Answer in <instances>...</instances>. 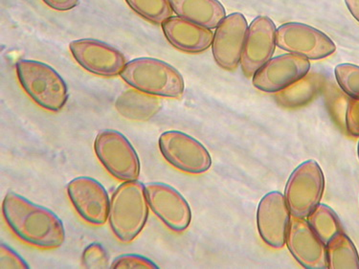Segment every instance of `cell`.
<instances>
[{
  "label": "cell",
  "instance_id": "obj_17",
  "mask_svg": "<svg viewBox=\"0 0 359 269\" xmlns=\"http://www.w3.org/2000/svg\"><path fill=\"white\" fill-rule=\"evenodd\" d=\"M168 41L178 50L198 54L207 50L213 43L211 29L203 27L180 17H172L162 23Z\"/></svg>",
  "mask_w": 359,
  "mask_h": 269
},
{
  "label": "cell",
  "instance_id": "obj_26",
  "mask_svg": "<svg viewBox=\"0 0 359 269\" xmlns=\"http://www.w3.org/2000/svg\"><path fill=\"white\" fill-rule=\"evenodd\" d=\"M82 265L86 268H111L109 253L106 248L99 242H93L83 250Z\"/></svg>",
  "mask_w": 359,
  "mask_h": 269
},
{
  "label": "cell",
  "instance_id": "obj_8",
  "mask_svg": "<svg viewBox=\"0 0 359 269\" xmlns=\"http://www.w3.org/2000/svg\"><path fill=\"white\" fill-rule=\"evenodd\" d=\"M276 44L282 50L300 55L309 60L331 56L337 46L323 32L305 23L287 22L277 29Z\"/></svg>",
  "mask_w": 359,
  "mask_h": 269
},
{
  "label": "cell",
  "instance_id": "obj_31",
  "mask_svg": "<svg viewBox=\"0 0 359 269\" xmlns=\"http://www.w3.org/2000/svg\"><path fill=\"white\" fill-rule=\"evenodd\" d=\"M348 11L359 22V0H345Z\"/></svg>",
  "mask_w": 359,
  "mask_h": 269
},
{
  "label": "cell",
  "instance_id": "obj_28",
  "mask_svg": "<svg viewBox=\"0 0 359 269\" xmlns=\"http://www.w3.org/2000/svg\"><path fill=\"white\" fill-rule=\"evenodd\" d=\"M0 268H29L28 263L18 252L9 245L1 244L0 247Z\"/></svg>",
  "mask_w": 359,
  "mask_h": 269
},
{
  "label": "cell",
  "instance_id": "obj_13",
  "mask_svg": "<svg viewBox=\"0 0 359 269\" xmlns=\"http://www.w3.org/2000/svg\"><path fill=\"white\" fill-rule=\"evenodd\" d=\"M277 29L271 18L259 15L249 25L241 65L246 77L254 74L273 56Z\"/></svg>",
  "mask_w": 359,
  "mask_h": 269
},
{
  "label": "cell",
  "instance_id": "obj_2",
  "mask_svg": "<svg viewBox=\"0 0 359 269\" xmlns=\"http://www.w3.org/2000/svg\"><path fill=\"white\" fill-rule=\"evenodd\" d=\"M149 200L145 185L138 180L124 181L114 191L109 221L112 233L122 242L138 237L149 219Z\"/></svg>",
  "mask_w": 359,
  "mask_h": 269
},
{
  "label": "cell",
  "instance_id": "obj_21",
  "mask_svg": "<svg viewBox=\"0 0 359 269\" xmlns=\"http://www.w3.org/2000/svg\"><path fill=\"white\" fill-rule=\"evenodd\" d=\"M326 247L327 268H359L358 250L344 232L335 235Z\"/></svg>",
  "mask_w": 359,
  "mask_h": 269
},
{
  "label": "cell",
  "instance_id": "obj_15",
  "mask_svg": "<svg viewBox=\"0 0 359 269\" xmlns=\"http://www.w3.org/2000/svg\"><path fill=\"white\" fill-rule=\"evenodd\" d=\"M290 218L292 214L282 193L264 195L257 211V226L263 241L275 249L284 247Z\"/></svg>",
  "mask_w": 359,
  "mask_h": 269
},
{
  "label": "cell",
  "instance_id": "obj_14",
  "mask_svg": "<svg viewBox=\"0 0 359 269\" xmlns=\"http://www.w3.org/2000/svg\"><path fill=\"white\" fill-rule=\"evenodd\" d=\"M248 27L245 15L241 13H233L216 28L212 51L215 61L222 69H237L242 59Z\"/></svg>",
  "mask_w": 359,
  "mask_h": 269
},
{
  "label": "cell",
  "instance_id": "obj_25",
  "mask_svg": "<svg viewBox=\"0 0 359 269\" xmlns=\"http://www.w3.org/2000/svg\"><path fill=\"white\" fill-rule=\"evenodd\" d=\"M326 103L330 113L337 122L338 126L343 130H346L345 116L347 109L348 99L342 93V91L335 88L334 83L326 86Z\"/></svg>",
  "mask_w": 359,
  "mask_h": 269
},
{
  "label": "cell",
  "instance_id": "obj_10",
  "mask_svg": "<svg viewBox=\"0 0 359 269\" xmlns=\"http://www.w3.org/2000/svg\"><path fill=\"white\" fill-rule=\"evenodd\" d=\"M311 69L306 57L284 54L269 60L253 76V85L266 93H277L302 79Z\"/></svg>",
  "mask_w": 359,
  "mask_h": 269
},
{
  "label": "cell",
  "instance_id": "obj_29",
  "mask_svg": "<svg viewBox=\"0 0 359 269\" xmlns=\"http://www.w3.org/2000/svg\"><path fill=\"white\" fill-rule=\"evenodd\" d=\"M346 132L353 137H359V100L348 99L345 116Z\"/></svg>",
  "mask_w": 359,
  "mask_h": 269
},
{
  "label": "cell",
  "instance_id": "obj_12",
  "mask_svg": "<svg viewBox=\"0 0 359 269\" xmlns=\"http://www.w3.org/2000/svg\"><path fill=\"white\" fill-rule=\"evenodd\" d=\"M149 208L172 231H185L192 221V211L184 197L174 187L153 182L146 186Z\"/></svg>",
  "mask_w": 359,
  "mask_h": 269
},
{
  "label": "cell",
  "instance_id": "obj_6",
  "mask_svg": "<svg viewBox=\"0 0 359 269\" xmlns=\"http://www.w3.org/2000/svg\"><path fill=\"white\" fill-rule=\"evenodd\" d=\"M325 189L323 171L314 160L299 165L288 179L285 198L292 216L308 218L320 203Z\"/></svg>",
  "mask_w": 359,
  "mask_h": 269
},
{
  "label": "cell",
  "instance_id": "obj_32",
  "mask_svg": "<svg viewBox=\"0 0 359 269\" xmlns=\"http://www.w3.org/2000/svg\"><path fill=\"white\" fill-rule=\"evenodd\" d=\"M358 158H359V142H358Z\"/></svg>",
  "mask_w": 359,
  "mask_h": 269
},
{
  "label": "cell",
  "instance_id": "obj_11",
  "mask_svg": "<svg viewBox=\"0 0 359 269\" xmlns=\"http://www.w3.org/2000/svg\"><path fill=\"white\" fill-rule=\"evenodd\" d=\"M69 49L75 61L83 69L101 77L121 75L127 64L121 51L103 41L83 39L70 43Z\"/></svg>",
  "mask_w": 359,
  "mask_h": 269
},
{
  "label": "cell",
  "instance_id": "obj_24",
  "mask_svg": "<svg viewBox=\"0 0 359 269\" xmlns=\"http://www.w3.org/2000/svg\"><path fill=\"white\" fill-rule=\"evenodd\" d=\"M338 85L348 97L359 100V67L352 64L337 65L334 69Z\"/></svg>",
  "mask_w": 359,
  "mask_h": 269
},
{
  "label": "cell",
  "instance_id": "obj_18",
  "mask_svg": "<svg viewBox=\"0 0 359 269\" xmlns=\"http://www.w3.org/2000/svg\"><path fill=\"white\" fill-rule=\"evenodd\" d=\"M178 17L208 29H215L226 18L219 0H170Z\"/></svg>",
  "mask_w": 359,
  "mask_h": 269
},
{
  "label": "cell",
  "instance_id": "obj_19",
  "mask_svg": "<svg viewBox=\"0 0 359 269\" xmlns=\"http://www.w3.org/2000/svg\"><path fill=\"white\" fill-rule=\"evenodd\" d=\"M326 79L318 72H309L302 79L292 83L280 92L275 93V100L284 109L303 108L324 90Z\"/></svg>",
  "mask_w": 359,
  "mask_h": 269
},
{
  "label": "cell",
  "instance_id": "obj_9",
  "mask_svg": "<svg viewBox=\"0 0 359 269\" xmlns=\"http://www.w3.org/2000/svg\"><path fill=\"white\" fill-rule=\"evenodd\" d=\"M67 195L76 212L91 226L107 223L111 209V198L106 188L98 180L79 177L67 185Z\"/></svg>",
  "mask_w": 359,
  "mask_h": 269
},
{
  "label": "cell",
  "instance_id": "obj_3",
  "mask_svg": "<svg viewBox=\"0 0 359 269\" xmlns=\"http://www.w3.org/2000/svg\"><path fill=\"white\" fill-rule=\"evenodd\" d=\"M121 78L135 90L151 95L180 98L184 92L182 75L161 60L138 57L127 62Z\"/></svg>",
  "mask_w": 359,
  "mask_h": 269
},
{
  "label": "cell",
  "instance_id": "obj_16",
  "mask_svg": "<svg viewBox=\"0 0 359 269\" xmlns=\"http://www.w3.org/2000/svg\"><path fill=\"white\" fill-rule=\"evenodd\" d=\"M285 244L303 268H327L326 244L316 236L305 219L292 216Z\"/></svg>",
  "mask_w": 359,
  "mask_h": 269
},
{
  "label": "cell",
  "instance_id": "obj_1",
  "mask_svg": "<svg viewBox=\"0 0 359 269\" xmlns=\"http://www.w3.org/2000/svg\"><path fill=\"white\" fill-rule=\"evenodd\" d=\"M2 214L13 233L25 244L41 249H55L65 242L62 219L53 211L17 193L9 192L5 195Z\"/></svg>",
  "mask_w": 359,
  "mask_h": 269
},
{
  "label": "cell",
  "instance_id": "obj_22",
  "mask_svg": "<svg viewBox=\"0 0 359 269\" xmlns=\"http://www.w3.org/2000/svg\"><path fill=\"white\" fill-rule=\"evenodd\" d=\"M316 236L327 244L335 235L343 232L341 223L332 208L318 205L306 219Z\"/></svg>",
  "mask_w": 359,
  "mask_h": 269
},
{
  "label": "cell",
  "instance_id": "obj_20",
  "mask_svg": "<svg viewBox=\"0 0 359 269\" xmlns=\"http://www.w3.org/2000/svg\"><path fill=\"white\" fill-rule=\"evenodd\" d=\"M115 108L125 118L144 122L158 113L161 103L154 95L137 90H130L117 98Z\"/></svg>",
  "mask_w": 359,
  "mask_h": 269
},
{
  "label": "cell",
  "instance_id": "obj_30",
  "mask_svg": "<svg viewBox=\"0 0 359 269\" xmlns=\"http://www.w3.org/2000/svg\"><path fill=\"white\" fill-rule=\"evenodd\" d=\"M43 1L47 6L57 11H68L78 6L79 4V0H43Z\"/></svg>",
  "mask_w": 359,
  "mask_h": 269
},
{
  "label": "cell",
  "instance_id": "obj_4",
  "mask_svg": "<svg viewBox=\"0 0 359 269\" xmlns=\"http://www.w3.org/2000/svg\"><path fill=\"white\" fill-rule=\"evenodd\" d=\"M15 70L23 90L41 108L53 112L65 108L68 100L67 85L53 67L32 60H20Z\"/></svg>",
  "mask_w": 359,
  "mask_h": 269
},
{
  "label": "cell",
  "instance_id": "obj_23",
  "mask_svg": "<svg viewBox=\"0 0 359 269\" xmlns=\"http://www.w3.org/2000/svg\"><path fill=\"white\" fill-rule=\"evenodd\" d=\"M128 6L149 22L162 25L172 18V10L170 0H126Z\"/></svg>",
  "mask_w": 359,
  "mask_h": 269
},
{
  "label": "cell",
  "instance_id": "obj_7",
  "mask_svg": "<svg viewBox=\"0 0 359 269\" xmlns=\"http://www.w3.org/2000/svg\"><path fill=\"white\" fill-rule=\"evenodd\" d=\"M159 150L168 163L186 174H201L211 168L208 150L196 138L178 130H169L159 137Z\"/></svg>",
  "mask_w": 359,
  "mask_h": 269
},
{
  "label": "cell",
  "instance_id": "obj_27",
  "mask_svg": "<svg viewBox=\"0 0 359 269\" xmlns=\"http://www.w3.org/2000/svg\"><path fill=\"white\" fill-rule=\"evenodd\" d=\"M111 268H159L151 258L145 256L124 254L118 256L111 265Z\"/></svg>",
  "mask_w": 359,
  "mask_h": 269
},
{
  "label": "cell",
  "instance_id": "obj_5",
  "mask_svg": "<svg viewBox=\"0 0 359 269\" xmlns=\"http://www.w3.org/2000/svg\"><path fill=\"white\" fill-rule=\"evenodd\" d=\"M94 151L102 165L112 177L121 181L137 180L140 159L133 144L115 130H102L94 141Z\"/></svg>",
  "mask_w": 359,
  "mask_h": 269
}]
</instances>
